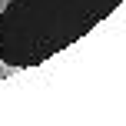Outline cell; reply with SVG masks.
I'll return each instance as SVG.
<instances>
[{
    "label": "cell",
    "instance_id": "obj_1",
    "mask_svg": "<svg viewBox=\"0 0 126 126\" xmlns=\"http://www.w3.org/2000/svg\"><path fill=\"white\" fill-rule=\"evenodd\" d=\"M20 73V66H7V63H0V80H7V76Z\"/></svg>",
    "mask_w": 126,
    "mask_h": 126
},
{
    "label": "cell",
    "instance_id": "obj_2",
    "mask_svg": "<svg viewBox=\"0 0 126 126\" xmlns=\"http://www.w3.org/2000/svg\"><path fill=\"white\" fill-rule=\"evenodd\" d=\"M7 3H10V0H0V13H3V7H7Z\"/></svg>",
    "mask_w": 126,
    "mask_h": 126
}]
</instances>
